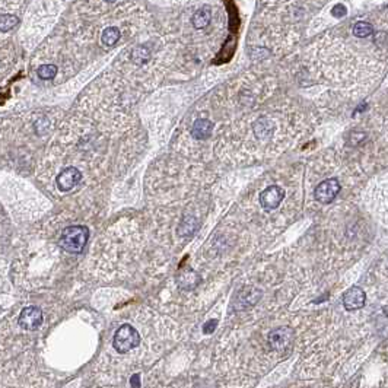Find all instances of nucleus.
Here are the masks:
<instances>
[{
  "instance_id": "6e6552de",
  "label": "nucleus",
  "mask_w": 388,
  "mask_h": 388,
  "mask_svg": "<svg viewBox=\"0 0 388 388\" xmlns=\"http://www.w3.org/2000/svg\"><path fill=\"white\" fill-rule=\"evenodd\" d=\"M367 295L363 292V289H360L359 286H353L347 290L343 295V306L347 311H355L365 305Z\"/></svg>"
},
{
  "instance_id": "f257e3e1",
  "label": "nucleus",
  "mask_w": 388,
  "mask_h": 388,
  "mask_svg": "<svg viewBox=\"0 0 388 388\" xmlns=\"http://www.w3.org/2000/svg\"><path fill=\"white\" fill-rule=\"evenodd\" d=\"M89 238V229L83 225H73L63 229L59 245L64 251L71 254H79Z\"/></svg>"
},
{
  "instance_id": "f8f14e48",
  "label": "nucleus",
  "mask_w": 388,
  "mask_h": 388,
  "mask_svg": "<svg viewBox=\"0 0 388 388\" xmlns=\"http://www.w3.org/2000/svg\"><path fill=\"white\" fill-rule=\"evenodd\" d=\"M212 19V13L209 9H200L197 10L193 15V27L197 28V30H202L204 28L209 22Z\"/></svg>"
},
{
  "instance_id": "6ab92c4d",
  "label": "nucleus",
  "mask_w": 388,
  "mask_h": 388,
  "mask_svg": "<svg viewBox=\"0 0 388 388\" xmlns=\"http://www.w3.org/2000/svg\"><path fill=\"white\" fill-rule=\"evenodd\" d=\"M331 15L336 16V18H342L343 15H346V8L343 5H336L331 10Z\"/></svg>"
},
{
  "instance_id": "1a4fd4ad",
  "label": "nucleus",
  "mask_w": 388,
  "mask_h": 388,
  "mask_svg": "<svg viewBox=\"0 0 388 388\" xmlns=\"http://www.w3.org/2000/svg\"><path fill=\"white\" fill-rule=\"evenodd\" d=\"M213 132V123L207 118H199L191 127V136L196 140H204Z\"/></svg>"
},
{
  "instance_id": "4468645a",
  "label": "nucleus",
  "mask_w": 388,
  "mask_h": 388,
  "mask_svg": "<svg viewBox=\"0 0 388 388\" xmlns=\"http://www.w3.org/2000/svg\"><path fill=\"white\" fill-rule=\"evenodd\" d=\"M37 75L42 81H51L57 75V66H54V64H42V66H40L37 69Z\"/></svg>"
},
{
  "instance_id": "f3484780",
  "label": "nucleus",
  "mask_w": 388,
  "mask_h": 388,
  "mask_svg": "<svg viewBox=\"0 0 388 388\" xmlns=\"http://www.w3.org/2000/svg\"><path fill=\"white\" fill-rule=\"evenodd\" d=\"M193 277H197V275H196L194 272H187L185 275H183L180 283H181V286H183L184 289H191V287H194V286L197 285L199 280H193Z\"/></svg>"
},
{
  "instance_id": "0eeeda50",
  "label": "nucleus",
  "mask_w": 388,
  "mask_h": 388,
  "mask_svg": "<svg viewBox=\"0 0 388 388\" xmlns=\"http://www.w3.org/2000/svg\"><path fill=\"white\" fill-rule=\"evenodd\" d=\"M82 173L75 166H67L57 175V187L61 191H69L81 183Z\"/></svg>"
},
{
  "instance_id": "f03ea898",
  "label": "nucleus",
  "mask_w": 388,
  "mask_h": 388,
  "mask_svg": "<svg viewBox=\"0 0 388 388\" xmlns=\"http://www.w3.org/2000/svg\"><path fill=\"white\" fill-rule=\"evenodd\" d=\"M139 345H140V334L134 327L130 324H123L122 327H118L112 340V346L118 353H129Z\"/></svg>"
},
{
  "instance_id": "dca6fc26",
  "label": "nucleus",
  "mask_w": 388,
  "mask_h": 388,
  "mask_svg": "<svg viewBox=\"0 0 388 388\" xmlns=\"http://www.w3.org/2000/svg\"><path fill=\"white\" fill-rule=\"evenodd\" d=\"M197 221L191 217V216H187V217H184V221L180 225V228H178V232H181V235H191L197 229Z\"/></svg>"
},
{
  "instance_id": "20e7f679",
  "label": "nucleus",
  "mask_w": 388,
  "mask_h": 388,
  "mask_svg": "<svg viewBox=\"0 0 388 388\" xmlns=\"http://www.w3.org/2000/svg\"><path fill=\"white\" fill-rule=\"evenodd\" d=\"M285 199V190L279 185H270L260 194V204L264 210H275Z\"/></svg>"
},
{
  "instance_id": "aec40b11",
  "label": "nucleus",
  "mask_w": 388,
  "mask_h": 388,
  "mask_svg": "<svg viewBox=\"0 0 388 388\" xmlns=\"http://www.w3.org/2000/svg\"><path fill=\"white\" fill-rule=\"evenodd\" d=\"M217 326V321L216 320H210V321H207L203 327V331L204 333H207V334H210L212 331H213L214 328Z\"/></svg>"
},
{
  "instance_id": "ddd939ff",
  "label": "nucleus",
  "mask_w": 388,
  "mask_h": 388,
  "mask_svg": "<svg viewBox=\"0 0 388 388\" xmlns=\"http://www.w3.org/2000/svg\"><path fill=\"white\" fill-rule=\"evenodd\" d=\"M372 34H374V27L369 22L359 20L353 27V35L357 38H367V37H371Z\"/></svg>"
},
{
  "instance_id": "412c9836",
  "label": "nucleus",
  "mask_w": 388,
  "mask_h": 388,
  "mask_svg": "<svg viewBox=\"0 0 388 388\" xmlns=\"http://www.w3.org/2000/svg\"><path fill=\"white\" fill-rule=\"evenodd\" d=\"M130 385L133 388H140V375L139 374H134L132 378H130Z\"/></svg>"
},
{
  "instance_id": "9b49d317",
  "label": "nucleus",
  "mask_w": 388,
  "mask_h": 388,
  "mask_svg": "<svg viewBox=\"0 0 388 388\" xmlns=\"http://www.w3.org/2000/svg\"><path fill=\"white\" fill-rule=\"evenodd\" d=\"M120 35H122V32H120V30L117 27H108L102 32V44L107 45V47H112L114 44H117V41L120 40Z\"/></svg>"
},
{
  "instance_id": "7ed1b4c3",
  "label": "nucleus",
  "mask_w": 388,
  "mask_h": 388,
  "mask_svg": "<svg viewBox=\"0 0 388 388\" xmlns=\"http://www.w3.org/2000/svg\"><path fill=\"white\" fill-rule=\"evenodd\" d=\"M269 345L276 352H283L294 342V331L287 327H280L269 333Z\"/></svg>"
},
{
  "instance_id": "2eb2a0df",
  "label": "nucleus",
  "mask_w": 388,
  "mask_h": 388,
  "mask_svg": "<svg viewBox=\"0 0 388 388\" xmlns=\"http://www.w3.org/2000/svg\"><path fill=\"white\" fill-rule=\"evenodd\" d=\"M18 23H19V19L15 15H9V13L0 15V31L2 32H8L12 28H15Z\"/></svg>"
},
{
  "instance_id": "a211bd4d",
  "label": "nucleus",
  "mask_w": 388,
  "mask_h": 388,
  "mask_svg": "<svg viewBox=\"0 0 388 388\" xmlns=\"http://www.w3.org/2000/svg\"><path fill=\"white\" fill-rule=\"evenodd\" d=\"M132 56L133 60L136 61V63H143V61L149 57V50L144 48V47H136V48L133 50Z\"/></svg>"
},
{
  "instance_id": "423d86ee",
  "label": "nucleus",
  "mask_w": 388,
  "mask_h": 388,
  "mask_svg": "<svg viewBox=\"0 0 388 388\" xmlns=\"http://www.w3.org/2000/svg\"><path fill=\"white\" fill-rule=\"evenodd\" d=\"M42 324V312L38 306H27L19 316V326L23 330H37Z\"/></svg>"
},
{
  "instance_id": "39448f33",
  "label": "nucleus",
  "mask_w": 388,
  "mask_h": 388,
  "mask_svg": "<svg viewBox=\"0 0 388 388\" xmlns=\"http://www.w3.org/2000/svg\"><path fill=\"white\" fill-rule=\"evenodd\" d=\"M340 191V184L336 178H328L326 181L320 183V185L316 188L314 196L320 203H331L334 200L337 194Z\"/></svg>"
},
{
  "instance_id": "9d476101",
  "label": "nucleus",
  "mask_w": 388,
  "mask_h": 388,
  "mask_svg": "<svg viewBox=\"0 0 388 388\" xmlns=\"http://www.w3.org/2000/svg\"><path fill=\"white\" fill-rule=\"evenodd\" d=\"M254 133L258 139H267L273 133V122L269 118H260L254 124Z\"/></svg>"
}]
</instances>
